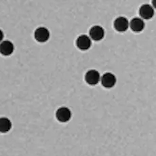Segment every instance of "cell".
<instances>
[{
  "label": "cell",
  "mask_w": 156,
  "mask_h": 156,
  "mask_svg": "<svg viewBox=\"0 0 156 156\" xmlns=\"http://www.w3.org/2000/svg\"><path fill=\"white\" fill-rule=\"evenodd\" d=\"M56 118L60 122H67L71 118V112L69 108L61 107L56 112Z\"/></svg>",
  "instance_id": "obj_1"
},
{
  "label": "cell",
  "mask_w": 156,
  "mask_h": 156,
  "mask_svg": "<svg viewBox=\"0 0 156 156\" xmlns=\"http://www.w3.org/2000/svg\"><path fill=\"white\" fill-rule=\"evenodd\" d=\"M85 80L89 85H97L101 80L99 72L94 69L89 70L85 75Z\"/></svg>",
  "instance_id": "obj_2"
},
{
  "label": "cell",
  "mask_w": 156,
  "mask_h": 156,
  "mask_svg": "<svg viewBox=\"0 0 156 156\" xmlns=\"http://www.w3.org/2000/svg\"><path fill=\"white\" fill-rule=\"evenodd\" d=\"M34 36L35 40L39 42L44 43L49 40L50 32L46 27H41L35 30Z\"/></svg>",
  "instance_id": "obj_3"
},
{
  "label": "cell",
  "mask_w": 156,
  "mask_h": 156,
  "mask_svg": "<svg viewBox=\"0 0 156 156\" xmlns=\"http://www.w3.org/2000/svg\"><path fill=\"white\" fill-rule=\"evenodd\" d=\"M101 81L105 88H111L115 85L116 77L112 73H106L101 77Z\"/></svg>",
  "instance_id": "obj_4"
},
{
  "label": "cell",
  "mask_w": 156,
  "mask_h": 156,
  "mask_svg": "<svg viewBox=\"0 0 156 156\" xmlns=\"http://www.w3.org/2000/svg\"><path fill=\"white\" fill-rule=\"evenodd\" d=\"M129 27V22L128 19L124 16H119L114 21V28L119 32L126 31Z\"/></svg>",
  "instance_id": "obj_5"
},
{
  "label": "cell",
  "mask_w": 156,
  "mask_h": 156,
  "mask_svg": "<svg viewBox=\"0 0 156 156\" xmlns=\"http://www.w3.org/2000/svg\"><path fill=\"white\" fill-rule=\"evenodd\" d=\"M91 40L88 36L82 35L78 37L76 41V45L78 48L81 50H87L91 46Z\"/></svg>",
  "instance_id": "obj_6"
},
{
  "label": "cell",
  "mask_w": 156,
  "mask_h": 156,
  "mask_svg": "<svg viewBox=\"0 0 156 156\" xmlns=\"http://www.w3.org/2000/svg\"><path fill=\"white\" fill-rule=\"evenodd\" d=\"M90 38L94 41H100L104 37L105 31L101 26L95 25L90 30Z\"/></svg>",
  "instance_id": "obj_7"
},
{
  "label": "cell",
  "mask_w": 156,
  "mask_h": 156,
  "mask_svg": "<svg viewBox=\"0 0 156 156\" xmlns=\"http://www.w3.org/2000/svg\"><path fill=\"white\" fill-rule=\"evenodd\" d=\"M14 50V44L10 41L5 40L0 43V54L4 56H10Z\"/></svg>",
  "instance_id": "obj_8"
},
{
  "label": "cell",
  "mask_w": 156,
  "mask_h": 156,
  "mask_svg": "<svg viewBox=\"0 0 156 156\" xmlns=\"http://www.w3.org/2000/svg\"><path fill=\"white\" fill-rule=\"evenodd\" d=\"M139 14L143 19L149 20L154 16V10L151 5L144 4L139 9Z\"/></svg>",
  "instance_id": "obj_9"
},
{
  "label": "cell",
  "mask_w": 156,
  "mask_h": 156,
  "mask_svg": "<svg viewBox=\"0 0 156 156\" xmlns=\"http://www.w3.org/2000/svg\"><path fill=\"white\" fill-rule=\"evenodd\" d=\"M129 26L130 27L132 31L136 33L142 31L145 28V23L140 18H134L132 19L130 23H129Z\"/></svg>",
  "instance_id": "obj_10"
},
{
  "label": "cell",
  "mask_w": 156,
  "mask_h": 156,
  "mask_svg": "<svg viewBox=\"0 0 156 156\" xmlns=\"http://www.w3.org/2000/svg\"><path fill=\"white\" fill-rule=\"evenodd\" d=\"M12 128V122L7 118H0V133H6Z\"/></svg>",
  "instance_id": "obj_11"
},
{
  "label": "cell",
  "mask_w": 156,
  "mask_h": 156,
  "mask_svg": "<svg viewBox=\"0 0 156 156\" xmlns=\"http://www.w3.org/2000/svg\"><path fill=\"white\" fill-rule=\"evenodd\" d=\"M4 33H3V31H2L1 29H0V43L2 42L3 39H4Z\"/></svg>",
  "instance_id": "obj_12"
}]
</instances>
